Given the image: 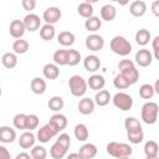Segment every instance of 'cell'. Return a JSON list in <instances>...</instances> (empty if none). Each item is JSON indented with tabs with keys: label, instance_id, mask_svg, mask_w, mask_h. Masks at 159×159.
I'll return each instance as SVG.
<instances>
[{
	"label": "cell",
	"instance_id": "cell-1",
	"mask_svg": "<svg viewBox=\"0 0 159 159\" xmlns=\"http://www.w3.org/2000/svg\"><path fill=\"white\" fill-rule=\"evenodd\" d=\"M109 47L112 50L113 53L118 55V56H128L130 52H132V45L130 42L124 37V36H114L112 40H111V43H109Z\"/></svg>",
	"mask_w": 159,
	"mask_h": 159
},
{
	"label": "cell",
	"instance_id": "cell-2",
	"mask_svg": "<svg viewBox=\"0 0 159 159\" xmlns=\"http://www.w3.org/2000/svg\"><path fill=\"white\" fill-rule=\"evenodd\" d=\"M118 70H119V73L122 76H124L130 82V84L137 83V81L139 80V72H138L134 62L130 60H127V58L122 60L118 63Z\"/></svg>",
	"mask_w": 159,
	"mask_h": 159
},
{
	"label": "cell",
	"instance_id": "cell-3",
	"mask_svg": "<svg viewBox=\"0 0 159 159\" xmlns=\"http://www.w3.org/2000/svg\"><path fill=\"white\" fill-rule=\"evenodd\" d=\"M140 117H142V120L145 124H154L158 120V117H159V106L155 102H152V101L145 102L142 106Z\"/></svg>",
	"mask_w": 159,
	"mask_h": 159
},
{
	"label": "cell",
	"instance_id": "cell-4",
	"mask_svg": "<svg viewBox=\"0 0 159 159\" xmlns=\"http://www.w3.org/2000/svg\"><path fill=\"white\" fill-rule=\"evenodd\" d=\"M107 153L117 159H122L125 157H130L132 155V147L127 143H118V142H109L106 147Z\"/></svg>",
	"mask_w": 159,
	"mask_h": 159
},
{
	"label": "cell",
	"instance_id": "cell-5",
	"mask_svg": "<svg viewBox=\"0 0 159 159\" xmlns=\"http://www.w3.org/2000/svg\"><path fill=\"white\" fill-rule=\"evenodd\" d=\"M68 87H70V91H71L72 96H75V97H82L87 92L88 83H87V81L82 76L73 75L68 80Z\"/></svg>",
	"mask_w": 159,
	"mask_h": 159
},
{
	"label": "cell",
	"instance_id": "cell-6",
	"mask_svg": "<svg viewBox=\"0 0 159 159\" xmlns=\"http://www.w3.org/2000/svg\"><path fill=\"white\" fill-rule=\"evenodd\" d=\"M112 101H113L114 107H117L118 109H120L123 112L129 111L133 107V98H132L130 94H128L125 92H118V93H116L113 96Z\"/></svg>",
	"mask_w": 159,
	"mask_h": 159
},
{
	"label": "cell",
	"instance_id": "cell-7",
	"mask_svg": "<svg viewBox=\"0 0 159 159\" xmlns=\"http://www.w3.org/2000/svg\"><path fill=\"white\" fill-rule=\"evenodd\" d=\"M57 134H58V132L47 122L45 125H42V127H40V128L37 129L36 138H37V140H39L40 143L45 144V143L50 142V139H52V138L56 137Z\"/></svg>",
	"mask_w": 159,
	"mask_h": 159
},
{
	"label": "cell",
	"instance_id": "cell-8",
	"mask_svg": "<svg viewBox=\"0 0 159 159\" xmlns=\"http://www.w3.org/2000/svg\"><path fill=\"white\" fill-rule=\"evenodd\" d=\"M86 47L93 52L99 51L104 46V39L98 34H91L86 37Z\"/></svg>",
	"mask_w": 159,
	"mask_h": 159
},
{
	"label": "cell",
	"instance_id": "cell-9",
	"mask_svg": "<svg viewBox=\"0 0 159 159\" xmlns=\"http://www.w3.org/2000/svg\"><path fill=\"white\" fill-rule=\"evenodd\" d=\"M42 17H43V20H45L46 24H48V25H55L56 22H58V21L61 20L62 12H61V10H60L58 7H56V6H50V7H47V9L43 11Z\"/></svg>",
	"mask_w": 159,
	"mask_h": 159
},
{
	"label": "cell",
	"instance_id": "cell-10",
	"mask_svg": "<svg viewBox=\"0 0 159 159\" xmlns=\"http://www.w3.org/2000/svg\"><path fill=\"white\" fill-rule=\"evenodd\" d=\"M134 60H135V63L139 67H148L153 61V55H152V52L149 50L140 48V50L137 51Z\"/></svg>",
	"mask_w": 159,
	"mask_h": 159
},
{
	"label": "cell",
	"instance_id": "cell-11",
	"mask_svg": "<svg viewBox=\"0 0 159 159\" xmlns=\"http://www.w3.org/2000/svg\"><path fill=\"white\" fill-rule=\"evenodd\" d=\"M24 24H25V27L27 31L30 32H35L37 31L39 29H41V20H40V16L36 15V14H27L25 17H24Z\"/></svg>",
	"mask_w": 159,
	"mask_h": 159
},
{
	"label": "cell",
	"instance_id": "cell-12",
	"mask_svg": "<svg viewBox=\"0 0 159 159\" xmlns=\"http://www.w3.org/2000/svg\"><path fill=\"white\" fill-rule=\"evenodd\" d=\"M9 30H10V35L14 39L19 40V39H21L24 36V34L26 31V27H25V24H24L22 20H12L10 22Z\"/></svg>",
	"mask_w": 159,
	"mask_h": 159
},
{
	"label": "cell",
	"instance_id": "cell-13",
	"mask_svg": "<svg viewBox=\"0 0 159 159\" xmlns=\"http://www.w3.org/2000/svg\"><path fill=\"white\" fill-rule=\"evenodd\" d=\"M48 123L60 133V132H62L66 127H67V123H68V120H67V118H66V116L65 114H61V113H55V114H52L51 116V118H50V120H48Z\"/></svg>",
	"mask_w": 159,
	"mask_h": 159
},
{
	"label": "cell",
	"instance_id": "cell-14",
	"mask_svg": "<svg viewBox=\"0 0 159 159\" xmlns=\"http://www.w3.org/2000/svg\"><path fill=\"white\" fill-rule=\"evenodd\" d=\"M94 106H96L94 99H91V98H88V97H84V98L80 99L77 108H78V112H80L81 114H83V116H88V114L93 113V111H94Z\"/></svg>",
	"mask_w": 159,
	"mask_h": 159
},
{
	"label": "cell",
	"instance_id": "cell-15",
	"mask_svg": "<svg viewBox=\"0 0 159 159\" xmlns=\"http://www.w3.org/2000/svg\"><path fill=\"white\" fill-rule=\"evenodd\" d=\"M16 139V132L9 125L0 127V142L4 144H10Z\"/></svg>",
	"mask_w": 159,
	"mask_h": 159
},
{
	"label": "cell",
	"instance_id": "cell-16",
	"mask_svg": "<svg viewBox=\"0 0 159 159\" xmlns=\"http://www.w3.org/2000/svg\"><path fill=\"white\" fill-rule=\"evenodd\" d=\"M83 67L88 72H96L101 67V60L96 55H88L83 60Z\"/></svg>",
	"mask_w": 159,
	"mask_h": 159
},
{
	"label": "cell",
	"instance_id": "cell-17",
	"mask_svg": "<svg viewBox=\"0 0 159 159\" xmlns=\"http://www.w3.org/2000/svg\"><path fill=\"white\" fill-rule=\"evenodd\" d=\"M35 140H36V137L32 132H24L20 138H19V145L22 148V149H30V148H34L35 147Z\"/></svg>",
	"mask_w": 159,
	"mask_h": 159
},
{
	"label": "cell",
	"instance_id": "cell-18",
	"mask_svg": "<svg viewBox=\"0 0 159 159\" xmlns=\"http://www.w3.org/2000/svg\"><path fill=\"white\" fill-rule=\"evenodd\" d=\"M129 12L134 17H142L147 12V4L143 0H135L129 5Z\"/></svg>",
	"mask_w": 159,
	"mask_h": 159
},
{
	"label": "cell",
	"instance_id": "cell-19",
	"mask_svg": "<svg viewBox=\"0 0 159 159\" xmlns=\"http://www.w3.org/2000/svg\"><path fill=\"white\" fill-rule=\"evenodd\" d=\"M97 152L98 149L93 143H84L78 150V153L83 159H93L97 155Z\"/></svg>",
	"mask_w": 159,
	"mask_h": 159
},
{
	"label": "cell",
	"instance_id": "cell-20",
	"mask_svg": "<svg viewBox=\"0 0 159 159\" xmlns=\"http://www.w3.org/2000/svg\"><path fill=\"white\" fill-rule=\"evenodd\" d=\"M42 75L46 80H56L60 76V68L56 63H46L42 67Z\"/></svg>",
	"mask_w": 159,
	"mask_h": 159
},
{
	"label": "cell",
	"instance_id": "cell-21",
	"mask_svg": "<svg viewBox=\"0 0 159 159\" xmlns=\"http://www.w3.org/2000/svg\"><path fill=\"white\" fill-rule=\"evenodd\" d=\"M87 83H88V87H89L91 89L98 92V91L103 89V87H104V84H106V80H104V77L101 76V75H92V76H89V78L87 80Z\"/></svg>",
	"mask_w": 159,
	"mask_h": 159
},
{
	"label": "cell",
	"instance_id": "cell-22",
	"mask_svg": "<svg viewBox=\"0 0 159 159\" xmlns=\"http://www.w3.org/2000/svg\"><path fill=\"white\" fill-rule=\"evenodd\" d=\"M30 88L32 91V93L35 94H43L46 92V88H47V84H46V81L41 77H35L31 80V83H30Z\"/></svg>",
	"mask_w": 159,
	"mask_h": 159
},
{
	"label": "cell",
	"instance_id": "cell-23",
	"mask_svg": "<svg viewBox=\"0 0 159 159\" xmlns=\"http://www.w3.org/2000/svg\"><path fill=\"white\" fill-rule=\"evenodd\" d=\"M75 34L71 32V31H61L58 35H57V42L61 45V46H65V47H68V46H72L75 43Z\"/></svg>",
	"mask_w": 159,
	"mask_h": 159
},
{
	"label": "cell",
	"instance_id": "cell-24",
	"mask_svg": "<svg viewBox=\"0 0 159 159\" xmlns=\"http://www.w3.org/2000/svg\"><path fill=\"white\" fill-rule=\"evenodd\" d=\"M117 16V10L112 4H106L101 7V19L104 21H113Z\"/></svg>",
	"mask_w": 159,
	"mask_h": 159
},
{
	"label": "cell",
	"instance_id": "cell-25",
	"mask_svg": "<svg viewBox=\"0 0 159 159\" xmlns=\"http://www.w3.org/2000/svg\"><path fill=\"white\" fill-rule=\"evenodd\" d=\"M1 63L5 68H15L17 66V56L15 52H5L1 57Z\"/></svg>",
	"mask_w": 159,
	"mask_h": 159
},
{
	"label": "cell",
	"instance_id": "cell-26",
	"mask_svg": "<svg viewBox=\"0 0 159 159\" xmlns=\"http://www.w3.org/2000/svg\"><path fill=\"white\" fill-rule=\"evenodd\" d=\"M73 133H75V137L78 142H86L89 137V132H88V128L86 124L83 123H78L76 124L75 129H73Z\"/></svg>",
	"mask_w": 159,
	"mask_h": 159
},
{
	"label": "cell",
	"instance_id": "cell-27",
	"mask_svg": "<svg viewBox=\"0 0 159 159\" xmlns=\"http://www.w3.org/2000/svg\"><path fill=\"white\" fill-rule=\"evenodd\" d=\"M101 26H102V19H99L98 16H92L84 21L86 30L92 34H96V31H98L101 29Z\"/></svg>",
	"mask_w": 159,
	"mask_h": 159
},
{
	"label": "cell",
	"instance_id": "cell-28",
	"mask_svg": "<svg viewBox=\"0 0 159 159\" xmlns=\"http://www.w3.org/2000/svg\"><path fill=\"white\" fill-rule=\"evenodd\" d=\"M53 63L57 66H67L68 63V50H56L53 52Z\"/></svg>",
	"mask_w": 159,
	"mask_h": 159
},
{
	"label": "cell",
	"instance_id": "cell-29",
	"mask_svg": "<svg viewBox=\"0 0 159 159\" xmlns=\"http://www.w3.org/2000/svg\"><path fill=\"white\" fill-rule=\"evenodd\" d=\"M111 99H112L111 93H109L107 89H101V91H98V92L96 93V96H94V103H96L97 106H99V107L107 106Z\"/></svg>",
	"mask_w": 159,
	"mask_h": 159
},
{
	"label": "cell",
	"instance_id": "cell-30",
	"mask_svg": "<svg viewBox=\"0 0 159 159\" xmlns=\"http://www.w3.org/2000/svg\"><path fill=\"white\" fill-rule=\"evenodd\" d=\"M93 11H94L93 5L91 2H87V1H83L77 6V12L80 14V16L84 17L86 20L93 16Z\"/></svg>",
	"mask_w": 159,
	"mask_h": 159
},
{
	"label": "cell",
	"instance_id": "cell-31",
	"mask_svg": "<svg viewBox=\"0 0 159 159\" xmlns=\"http://www.w3.org/2000/svg\"><path fill=\"white\" fill-rule=\"evenodd\" d=\"M67 150H68V149L65 148L62 144H60L58 142H55V143L52 144L51 149H50V155H51V158H53V159H62V158L66 155Z\"/></svg>",
	"mask_w": 159,
	"mask_h": 159
},
{
	"label": "cell",
	"instance_id": "cell-32",
	"mask_svg": "<svg viewBox=\"0 0 159 159\" xmlns=\"http://www.w3.org/2000/svg\"><path fill=\"white\" fill-rule=\"evenodd\" d=\"M55 35H56V30H55V26L53 25L45 24L40 29V37L43 41H51L55 37Z\"/></svg>",
	"mask_w": 159,
	"mask_h": 159
},
{
	"label": "cell",
	"instance_id": "cell-33",
	"mask_svg": "<svg viewBox=\"0 0 159 159\" xmlns=\"http://www.w3.org/2000/svg\"><path fill=\"white\" fill-rule=\"evenodd\" d=\"M47 106H48V108L52 111V112H60L62 108H63V106H65V102H63V98L62 97H60V96H53V97H51L50 99H48V102H47Z\"/></svg>",
	"mask_w": 159,
	"mask_h": 159
},
{
	"label": "cell",
	"instance_id": "cell-34",
	"mask_svg": "<svg viewBox=\"0 0 159 159\" xmlns=\"http://www.w3.org/2000/svg\"><path fill=\"white\" fill-rule=\"evenodd\" d=\"M144 154L145 157H157L159 155V145L155 140H148L144 144Z\"/></svg>",
	"mask_w": 159,
	"mask_h": 159
},
{
	"label": "cell",
	"instance_id": "cell-35",
	"mask_svg": "<svg viewBox=\"0 0 159 159\" xmlns=\"http://www.w3.org/2000/svg\"><path fill=\"white\" fill-rule=\"evenodd\" d=\"M150 40V32L147 29H140L135 32V42L139 46H145Z\"/></svg>",
	"mask_w": 159,
	"mask_h": 159
},
{
	"label": "cell",
	"instance_id": "cell-36",
	"mask_svg": "<svg viewBox=\"0 0 159 159\" xmlns=\"http://www.w3.org/2000/svg\"><path fill=\"white\" fill-rule=\"evenodd\" d=\"M30 45L26 40L24 39H19V40H15L14 43H12V50L16 55H22V53H26L27 50H29Z\"/></svg>",
	"mask_w": 159,
	"mask_h": 159
},
{
	"label": "cell",
	"instance_id": "cell-37",
	"mask_svg": "<svg viewBox=\"0 0 159 159\" xmlns=\"http://www.w3.org/2000/svg\"><path fill=\"white\" fill-rule=\"evenodd\" d=\"M127 138L129 139V142L132 144H139V143H142L143 139H144L143 129L139 128V129H134V130L127 132Z\"/></svg>",
	"mask_w": 159,
	"mask_h": 159
},
{
	"label": "cell",
	"instance_id": "cell-38",
	"mask_svg": "<svg viewBox=\"0 0 159 159\" xmlns=\"http://www.w3.org/2000/svg\"><path fill=\"white\" fill-rule=\"evenodd\" d=\"M154 94H155L154 86H152L149 83H144L139 87V96L143 99H150V98H153Z\"/></svg>",
	"mask_w": 159,
	"mask_h": 159
},
{
	"label": "cell",
	"instance_id": "cell-39",
	"mask_svg": "<svg viewBox=\"0 0 159 159\" xmlns=\"http://www.w3.org/2000/svg\"><path fill=\"white\" fill-rule=\"evenodd\" d=\"M113 86L117 88V89H127L129 86H132L130 84V82L124 77V76H122L120 73H118L116 77H114V80H113Z\"/></svg>",
	"mask_w": 159,
	"mask_h": 159
},
{
	"label": "cell",
	"instance_id": "cell-40",
	"mask_svg": "<svg viewBox=\"0 0 159 159\" xmlns=\"http://www.w3.org/2000/svg\"><path fill=\"white\" fill-rule=\"evenodd\" d=\"M26 119H27V114L17 113L12 118V124L16 129H26Z\"/></svg>",
	"mask_w": 159,
	"mask_h": 159
},
{
	"label": "cell",
	"instance_id": "cell-41",
	"mask_svg": "<svg viewBox=\"0 0 159 159\" xmlns=\"http://www.w3.org/2000/svg\"><path fill=\"white\" fill-rule=\"evenodd\" d=\"M32 159H46L47 157V150L45 149V147L42 145H35L34 148H31L30 152Z\"/></svg>",
	"mask_w": 159,
	"mask_h": 159
},
{
	"label": "cell",
	"instance_id": "cell-42",
	"mask_svg": "<svg viewBox=\"0 0 159 159\" xmlns=\"http://www.w3.org/2000/svg\"><path fill=\"white\" fill-rule=\"evenodd\" d=\"M124 128H125L127 132H130V130L142 128V124H140V122H139L137 118H134V117H128V118H125V120H124Z\"/></svg>",
	"mask_w": 159,
	"mask_h": 159
},
{
	"label": "cell",
	"instance_id": "cell-43",
	"mask_svg": "<svg viewBox=\"0 0 159 159\" xmlns=\"http://www.w3.org/2000/svg\"><path fill=\"white\" fill-rule=\"evenodd\" d=\"M39 123H40V119L36 114L31 113V114H27V119H26V130L31 132L34 129H36L39 127Z\"/></svg>",
	"mask_w": 159,
	"mask_h": 159
},
{
	"label": "cell",
	"instance_id": "cell-44",
	"mask_svg": "<svg viewBox=\"0 0 159 159\" xmlns=\"http://www.w3.org/2000/svg\"><path fill=\"white\" fill-rule=\"evenodd\" d=\"M80 61H81L80 51L73 50V48L68 50V63H67V66H76V65L80 63Z\"/></svg>",
	"mask_w": 159,
	"mask_h": 159
},
{
	"label": "cell",
	"instance_id": "cell-45",
	"mask_svg": "<svg viewBox=\"0 0 159 159\" xmlns=\"http://www.w3.org/2000/svg\"><path fill=\"white\" fill-rule=\"evenodd\" d=\"M56 142H58L60 144H62L65 148H70V145H71V138H70V135L67 134V133H61L58 137H57V139H56Z\"/></svg>",
	"mask_w": 159,
	"mask_h": 159
},
{
	"label": "cell",
	"instance_id": "cell-46",
	"mask_svg": "<svg viewBox=\"0 0 159 159\" xmlns=\"http://www.w3.org/2000/svg\"><path fill=\"white\" fill-rule=\"evenodd\" d=\"M21 5H22V7H24L25 10L32 11V10L35 9V6H36V1H35V0H22V1H21Z\"/></svg>",
	"mask_w": 159,
	"mask_h": 159
},
{
	"label": "cell",
	"instance_id": "cell-47",
	"mask_svg": "<svg viewBox=\"0 0 159 159\" xmlns=\"http://www.w3.org/2000/svg\"><path fill=\"white\" fill-rule=\"evenodd\" d=\"M0 159H11L10 152L4 145H0Z\"/></svg>",
	"mask_w": 159,
	"mask_h": 159
},
{
	"label": "cell",
	"instance_id": "cell-48",
	"mask_svg": "<svg viewBox=\"0 0 159 159\" xmlns=\"http://www.w3.org/2000/svg\"><path fill=\"white\" fill-rule=\"evenodd\" d=\"M150 9H152V12L154 14V16L159 17V0H155V1H153V2H152V6H150Z\"/></svg>",
	"mask_w": 159,
	"mask_h": 159
},
{
	"label": "cell",
	"instance_id": "cell-49",
	"mask_svg": "<svg viewBox=\"0 0 159 159\" xmlns=\"http://www.w3.org/2000/svg\"><path fill=\"white\" fill-rule=\"evenodd\" d=\"M15 159H32V157H31V154H29L26 152H21L15 157Z\"/></svg>",
	"mask_w": 159,
	"mask_h": 159
},
{
	"label": "cell",
	"instance_id": "cell-50",
	"mask_svg": "<svg viewBox=\"0 0 159 159\" xmlns=\"http://www.w3.org/2000/svg\"><path fill=\"white\" fill-rule=\"evenodd\" d=\"M152 46H153V50H158L159 48V35L155 36L152 41Z\"/></svg>",
	"mask_w": 159,
	"mask_h": 159
},
{
	"label": "cell",
	"instance_id": "cell-51",
	"mask_svg": "<svg viewBox=\"0 0 159 159\" xmlns=\"http://www.w3.org/2000/svg\"><path fill=\"white\" fill-rule=\"evenodd\" d=\"M66 159H83L82 157H81V154L80 153H71V154H68L67 155V158Z\"/></svg>",
	"mask_w": 159,
	"mask_h": 159
},
{
	"label": "cell",
	"instance_id": "cell-52",
	"mask_svg": "<svg viewBox=\"0 0 159 159\" xmlns=\"http://www.w3.org/2000/svg\"><path fill=\"white\" fill-rule=\"evenodd\" d=\"M154 91H155V93L157 94H159V78L155 81V83H154Z\"/></svg>",
	"mask_w": 159,
	"mask_h": 159
},
{
	"label": "cell",
	"instance_id": "cell-53",
	"mask_svg": "<svg viewBox=\"0 0 159 159\" xmlns=\"http://www.w3.org/2000/svg\"><path fill=\"white\" fill-rule=\"evenodd\" d=\"M153 56L155 57V60H158V61H159V48H158V50H154Z\"/></svg>",
	"mask_w": 159,
	"mask_h": 159
},
{
	"label": "cell",
	"instance_id": "cell-54",
	"mask_svg": "<svg viewBox=\"0 0 159 159\" xmlns=\"http://www.w3.org/2000/svg\"><path fill=\"white\" fill-rule=\"evenodd\" d=\"M145 159H159V155H157V157H145Z\"/></svg>",
	"mask_w": 159,
	"mask_h": 159
},
{
	"label": "cell",
	"instance_id": "cell-55",
	"mask_svg": "<svg viewBox=\"0 0 159 159\" xmlns=\"http://www.w3.org/2000/svg\"><path fill=\"white\" fill-rule=\"evenodd\" d=\"M122 159H130L129 157H125V158H122Z\"/></svg>",
	"mask_w": 159,
	"mask_h": 159
}]
</instances>
